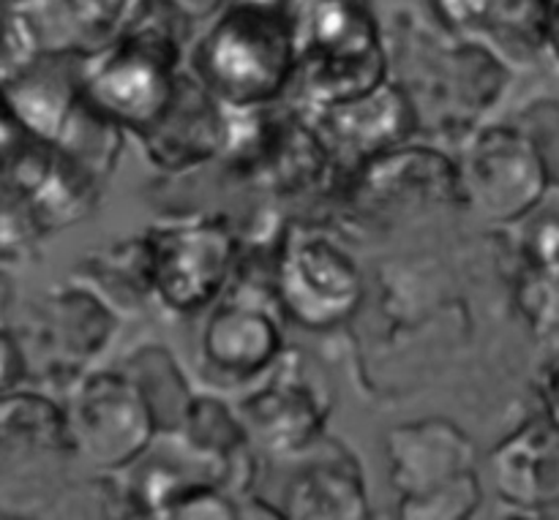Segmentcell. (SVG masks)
I'll return each mask as SVG.
<instances>
[{
    "instance_id": "9a60e30c",
    "label": "cell",
    "mask_w": 559,
    "mask_h": 520,
    "mask_svg": "<svg viewBox=\"0 0 559 520\" xmlns=\"http://www.w3.org/2000/svg\"><path fill=\"white\" fill-rule=\"evenodd\" d=\"M530 309L538 322L559 327V256L546 265H535V278L530 281Z\"/></svg>"
},
{
    "instance_id": "30bf717a",
    "label": "cell",
    "mask_w": 559,
    "mask_h": 520,
    "mask_svg": "<svg viewBox=\"0 0 559 520\" xmlns=\"http://www.w3.org/2000/svg\"><path fill=\"white\" fill-rule=\"evenodd\" d=\"M224 136L227 120L222 118V101L202 82L180 76L173 104L142 140L156 164L186 169L222 153Z\"/></svg>"
},
{
    "instance_id": "8fae6325",
    "label": "cell",
    "mask_w": 559,
    "mask_h": 520,
    "mask_svg": "<svg viewBox=\"0 0 559 520\" xmlns=\"http://www.w3.org/2000/svg\"><path fill=\"white\" fill-rule=\"evenodd\" d=\"M205 358L222 374L246 379L276 360L282 349V336L273 325L271 316L260 314L254 309H240V305H227L216 311L205 330Z\"/></svg>"
},
{
    "instance_id": "e0dca14e",
    "label": "cell",
    "mask_w": 559,
    "mask_h": 520,
    "mask_svg": "<svg viewBox=\"0 0 559 520\" xmlns=\"http://www.w3.org/2000/svg\"><path fill=\"white\" fill-rule=\"evenodd\" d=\"M544 407H546V414H549L551 423L559 425V360L551 365L549 374H546Z\"/></svg>"
},
{
    "instance_id": "6da1fadb",
    "label": "cell",
    "mask_w": 559,
    "mask_h": 520,
    "mask_svg": "<svg viewBox=\"0 0 559 520\" xmlns=\"http://www.w3.org/2000/svg\"><path fill=\"white\" fill-rule=\"evenodd\" d=\"M298 65V14L289 5L229 0L194 49L202 85L235 109L276 101Z\"/></svg>"
},
{
    "instance_id": "7a4b0ae2",
    "label": "cell",
    "mask_w": 559,
    "mask_h": 520,
    "mask_svg": "<svg viewBox=\"0 0 559 520\" xmlns=\"http://www.w3.org/2000/svg\"><path fill=\"white\" fill-rule=\"evenodd\" d=\"M295 14L298 69L311 104L353 101L385 82V47L369 0H304Z\"/></svg>"
},
{
    "instance_id": "5b68a950",
    "label": "cell",
    "mask_w": 559,
    "mask_h": 520,
    "mask_svg": "<svg viewBox=\"0 0 559 520\" xmlns=\"http://www.w3.org/2000/svg\"><path fill=\"white\" fill-rule=\"evenodd\" d=\"M462 189L497 221L527 216L551 185V169L538 142L522 131L489 129L467 150Z\"/></svg>"
},
{
    "instance_id": "2e32d148",
    "label": "cell",
    "mask_w": 559,
    "mask_h": 520,
    "mask_svg": "<svg viewBox=\"0 0 559 520\" xmlns=\"http://www.w3.org/2000/svg\"><path fill=\"white\" fill-rule=\"evenodd\" d=\"M544 44L559 60V0H544Z\"/></svg>"
},
{
    "instance_id": "7c38bea8",
    "label": "cell",
    "mask_w": 559,
    "mask_h": 520,
    "mask_svg": "<svg viewBox=\"0 0 559 520\" xmlns=\"http://www.w3.org/2000/svg\"><path fill=\"white\" fill-rule=\"evenodd\" d=\"M246 418L260 442L276 452L304 450L322 423L309 390L284 376H278L254 401L246 403Z\"/></svg>"
},
{
    "instance_id": "4fadbf2b",
    "label": "cell",
    "mask_w": 559,
    "mask_h": 520,
    "mask_svg": "<svg viewBox=\"0 0 559 520\" xmlns=\"http://www.w3.org/2000/svg\"><path fill=\"white\" fill-rule=\"evenodd\" d=\"M287 507L293 518H366V494L360 477L336 463L306 469L287 488Z\"/></svg>"
},
{
    "instance_id": "ffe728a7",
    "label": "cell",
    "mask_w": 559,
    "mask_h": 520,
    "mask_svg": "<svg viewBox=\"0 0 559 520\" xmlns=\"http://www.w3.org/2000/svg\"><path fill=\"white\" fill-rule=\"evenodd\" d=\"M5 9H25L27 3H36V0H3Z\"/></svg>"
},
{
    "instance_id": "d6986e66",
    "label": "cell",
    "mask_w": 559,
    "mask_h": 520,
    "mask_svg": "<svg viewBox=\"0 0 559 520\" xmlns=\"http://www.w3.org/2000/svg\"><path fill=\"white\" fill-rule=\"evenodd\" d=\"M249 3H267V5H289V9H298V0H249Z\"/></svg>"
},
{
    "instance_id": "3957f363",
    "label": "cell",
    "mask_w": 559,
    "mask_h": 520,
    "mask_svg": "<svg viewBox=\"0 0 559 520\" xmlns=\"http://www.w3.org/2000/svg\"><path fill=\"white\" fill-rule=\"evenodd\" d=\"M473 447L448 423H424L391 436V474L404 494V518H467L478 507Z\"/></svg>"
},
{
    "instance_id": "8992f818",
    "label": "cell",
    "mask_w": 559,
    "mask_h": 520,
    "mask_svg": "<svg viewBox=\"0 0 559 520\" xmlns=\"http://www.w3.org/2000/svg\"><path fill=\"white\" fill-rule=\"evenodd\" d=\"M71 439L98 467H126L156 431L151 398L120 374H98L85 382L69 412Z\"/></svg>"
},
{
    "instance_id": "9c48e42d",
    "label": "cell",
    "mask_w": 559,
    "mask_h": 520,
    "mask_svg": "<svg viewBox=\"0 0 559 520\" xmlns=\"http://www.w3.org/2000/svg\"><path fill=\"white\" fill-rule=\"evenodd\" d=\"M320 112L328 150L360 158V161L407 140L409 131L418 125L413 104L404 96L402 87L385 85V82L366 96L331 104Z\"/></svg>"
},
{
    "instance_id": "ac0fdd59",
    "label": "cell",
    "mask_w": 559,
    "mask_h": 520,
    "mask_svg": "<svg viewBox=\"0 0 559 520\" xmlns=\"http://www.w3.org/2000/svg\"><path fill=\"white\" fill-rule=\"evenodd\" d=\"M180 11H183L189 20H205V16H213L218 9L227 5V0H173Z\"/></svg>"
},
{
    "instance_id": "5bb4252c",
    "label": "cell",
    "mask_w": 559,
    "mask_h": 520,
    "mask_svg": "<svg viewBox=\"0 0 559 520\" xmlns=\"http://www.w3.org/2000/svg\"><path fill=\"white\" fill-rule=\"evenodd\" d=\"M41 31L27 9H5L3 82L20 76L41 55Z\"/></svg>"
},
{
    "instance_id": "52a82bcc",
    "label": "cell",
    "mask_w": 559,
    "mask_h": 520,
    "mask_svg": "<svg viewBox=\"0 0 559 520\" xmlns=\"http://www.w3.org/2000/svg\"><path fill=\"white\" fill-rule=\"evenodd\" d=\"M278 294L300 325H336L358 305V267L349 254L328 240H293L284 245L278 265Z\"/></svg>"
},
{
    "instance_id": "ba28073f",
    "label": "cell",
    "mask_w": 559,
    "mask_h": 520,
    "mask_svg": "<svg viewBox=\"0 0 559 520\" xmlns=\"http://www.w3.org/2000/svg\"><path fill=\"white\" fill-rule=\"evenodd\" d=\"M495 480L511 507L559 518V425L546 418L513 434L495 452Z\"/></svg>"
},
{
    "instance_id": "277c9868",
    "label": "cell",
    "mask_w": 559,
    "mask_h": 520,
    "mask_svg": "<svg viewBox=\"0 0 559 520\" xmlns=\"http://www.w3.org/2000/svg\"><path fill=\"white\" fill-rule=\"evenodd\" d=\"M153 292L175 311H200L227 283L238 243L222 221H191L147 234Z\"/></svg>"
}]
</instances>
